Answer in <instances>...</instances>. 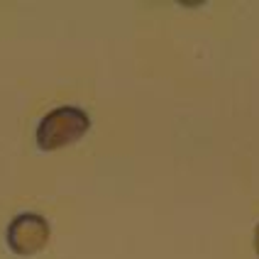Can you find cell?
<instances>
[{
  "instance_id": "obj_1",
  "label": "cell",
  "mask_w": 259,
  "mask_h": 259,
  "mask_svg": "<svg viewBox=\"0 0 259 259\" xmlns=\"http://www.w3.org/2000/svg\"><path fill=\"white\" fill-rule=\"evenodd\" d=\"M91 127V117L78 105H59L44 113L34 130V142L42 152H57L78 142Z\"/></svg>"
},
{
  "instance_id": "obj_3",
  "label": "cell",
  "mask_w": 259,
  "mask_h": 259,
  "mask_svg": "<svg viewBox=\"0 0 259 259\" xmlns=\"http://www.w3.org/2000/svg\"><path fill=\"white\" fill-rule=\"evenodd\" d=\"M254 252H257V257H259V223H257V228H254Z\"/></svg>"
},
{
  "instance_id": "obj_2",
  "label": "cell",
  "mask_w": 259,
  "mask_h": 259,
  "mask_svg": "<svg viewBox=\"0 0 259 259\" xmlns=\"http://www.w3.org/2000/svg\"><path fill=\"white\" fill-rule=\"evenodd\" d=\"M49 237H52L49 220L34 210H25V213L15 215L5 230V242L10 247V252L17 257H34L37 252H42L47 247Z\"/></svg>"
}]
</instances>
